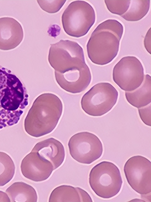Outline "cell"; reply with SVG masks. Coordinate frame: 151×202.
Segmentation results:
<instances>
[{"label":"cell","mask_w":151,"mask_h":202,"mask_svg":"<svg viewBox=\"0 0 151 202\" xmlns=\"http://www.w3.org/2000/svg\"><path fill=\"white\" fill-rule=\"evenodd\" d=\"M37 0L40 8L43 10L50 13L58 12L63 6L66 0Z\"/></svg>","instance_id":"ffe728a7"},{"label":"cell","mask_w":151,"mask_h":202,"mask_svg":"<svg viewBox=\"0 0 151 202\" xmlns=\"http://www.w3.org/2000/svg\"><path fill=\"white\" fill-rule=\"evenodd\" d=\"M108 10L111 13L121 16L128 10L131 0H105Z\"/></svg>","instance_id":"d6986e66"},{"label":"cell","mask_w":151,"mask_h":202,"mask_svg":"<svg viewBox=\"0 0 151 202\" xmlns=\"http://www.w3.org/2000/svg\"><path fill=\"white\" fill-rule=\"evenodd\" d=\"M118 92L108 82H100L93 86L83 96L81 108L87 114L102 116L109 111L116 104Z\"/></svg>","instance_id":"52a82bcc"},{"label":"cell","mask_w":151,"mask_h":202,"mask_svg":"<svg viewBox=\"0 0 151 202\" xmlns=\"http://www.w3.org/2000/svg\"><path fill=\"white\" fill-rule=\"evenodd\" d=\"M23 37L22 27L17 20L8 17L0 18V49L9 50L16 48Z\"/></svg>","instance_id":"7c38bea8"},{"label":"cell","mask_w":151,"mask_h":202,"mask_svg":"<svg viewBox=\"0 0 151 202\" xmlns=\"http://www.w3.org/2000/svg\"><path fill=\"white\" fill-rule=\"evenodd\" d=\"M15 169L11 157L6 153L0 152V186L4 185L12 180Z\"/></svg>","instance_id":"ac0fdd59"},{"label":"cell","mask_w":151,"mask_h":202,"mask_svg":"<svg viewBox=\"0 0 151 202\" xmlns=\"http://www.w3.org/2000/svg\"><path fill=\"white\" fill-rule=\"evenodd\" d=\"M70 154L80 163L90 164L101 156L103 147L101 141L95 134L87 132L78 133L68 141Z\"/></svg>","instance_id":"ba28073f"},{"label":"cell","mask_w":151,"mask_h":202,"mask_svg":"<svg viewBox=\"0 0 151 202\" xmlns=\"http://www.w3.org/2000/svg\"><path fill=\"white\" fill-rule=\"evenodd\" d=\"M10 200L7 194L0 190V202H10Z\"/></svg>","instance_id":"603a6c76"},{"label":"cell","mask_w":151,"mask_h":202,"mask_svg":"<svg viewBox=\"0 0 151 202\" xmlns=\"http://www.w3.org/2000/svg\"><path fill=\"white\" fill-rule=\"evenodd\" d=\"M96 13L92 6L83 1L71 3L62 17L63 29L68 35L80 37L86 35L94 24Z\"/></svg>","instance_id":"8992f818"},{"label":"cell","mask_w":151,"mask_h":202,"mask_svg":"<svg viewBox=\"0 0 151 202\" xmlns=\"http://www.w3.org/2000/svg\"><path fill=\"white\" fill-rule=\"evenodd\" d=\"M5 192L11 202H37L38 196L35 189L31 185L22 182L13 183Z\"/></svg>","instance_id":"2e32d148"},{"label":"cell","mask_w":151,"mask_h":202,"mask_svg":"<svg viewBox=\"0 0 151 202\" xmlns=\"http://www.w3.org/2000/svg\"><path fill=\"white\" fill-rule=\"evenodd\" d=\"M124 30L116 20L107 19L92 32L86 45L88 55L93 63L100 65L111 63L117 55Z\"/></svg>","instance_id":"6da1fadb"},{"label":"cell","mask_w":151,"mask_h":202,"mask_svg":"<svg viewBox=\"0 0 151 202\" xmlns=\"http://www.w3.org/2000/svg\"><path fill=\"white\" fill-rule=\"evenodd\" d=\"M48 60L55 73H63L77 71L88 66L82 48L75 42L61 40L50 44Z\"/></svg>","instance_id":"277c9868"},{"label":"cell","mask_w":151,"mask_h":202,"mask_svg":"<svg viewBox=\"0 0 151 202\" xmlns=\"http://www.w3.org/2000/svg\"><path fill=\"white\" fill-rule=\"evenodd\" d=\"M89 183L91 189L99 197L112 198L120 192L123 184L119 169L114 163L103 161L91 169Z\"/></svg>","instance_id":"5b68a950"},{"label":"cell","mask_w":151,"mask_h":202,"mask_svg":"<svg viewBox=\"0 0 151 202\" xmlns=\"http://www.w3.org/2000/svg\"><path fill=\"white\" fill-rule=\"evenodd\" d=\"M144 45L146 50L151 54V27L148 30L145 37Z\"/></svg>","instance_id":"7402d4cb"},{"label":"cell","mask_w":151,"mask_h":202,"mask_svg":"<svg viewBox=\"0 0 151 202\" xmlns=\"http://www.w3.org/2000/svg\"><path fill=\"white\" fill-rule=\"evenodd\" d=\"M63 104L56 95L45 93L38 96L29 110L24 121L27 133L35 137L51 132L62 114Z\"/></svg>","instance_id":"7a4b0ae2"},{"label":"cell","mask_w":151,"mask_h":202,"mask_svg":"<svg viewBox=\"0 0 151 202\" xmlns=\"http://www.w3.org/2000/svg\"><path fill=\"white\" fill-rule=\"evenodd\" d=\"M20 168L25 178L36 182L47 180L54 170L51 162L32 151L22 159Z\"/></svg>","instance_id":"8fae6325"},{"label":"cell","mask_w":151,"mask_h":202,"mask_svg":"<svg viewBox=\"0 0 151 202\" xmlns=\"http://www.w3.org/2000/svg\"><path fill=\"white\" fill-rule=\"evenodd\" d=\"M150 1L131 0L128 10L121 16L127 21H136L140 20L148 12L150 7Z\"/></svg>","instance_id":"e0dca14e"},{"label":"cell","mask_w":151,"mask_h":202,"mask_svg":"<svg viewBox=\"0 0 151 202\" xmlns=\"http://www.w3.org/2000/svg\"><path fill=\"white\" fill-rule=\"evenodd\" d=\"M151 77L149 74L145 75L141 85L133 91L125 92L127 102L137 108L145 106L151 102Z\"/></svg>","instance_id":"9a60e30c"},{"label":"cell","mask_w":151,"mask_h":202,"mask_svg":"<svg viewBox=\"0 0 151 202\" xmlns=\"http://www.w3.org/2000/svg\"><path fill=\"white\" fill-rule=\"evenodd\" d=\"M49 161L53 165L54 170L63 163L65 157L64 147L60 141L50 138L37 143L32 151Z\"/></svg>","instance_id":"4fadbf2b"},{"label":"cell","mask_w":151,"mask_h":202,"mask_svg":"<svg viewBox=\"0 0 151 202\" xmlns=\"http://www.w3.org/2000/svg\"><path fill=\"white\" fill-rule=\"evenodd\" d=\"M124 171L129 184L135 191L141 194L151 192V162L146 157L136 155L126 162Z\"/></svg>","instance_id":"30bf717a"},{"label":"cell","mask_w":151,"mask_h":202,"mask_svg":"<svg viewBox=\"0 0 151 202\" xmlns=\"http://www.w3.org/2000/svg\"><path fill=\"white\" fill-rule=\"evenodd\" d=\"M49 202H92L89 194L79 187L62 185L55 188L51 192Z\"/></svg>","instance_id":"5bb4252c"},{"label":"cell","mask_w":151,"mask_h":202,"mask_svg":"<svg viewBox=\"0 0 151 202\" xmlns=\"http://www.w3.org/2000/svg\"><path fill=\"white\" fill-rule=\"evenodd\" d=\"M112 78L114 81L123 90L133 91L139 87L144 80L143 66L136 57H124L114 66Z\"/></svg>","instance_id":"9c48e42d"},{"label":"cell","mask_w":151,"mask_h":202,"mask_svg":"<svg viewBox=\"0 0 151 202\" xmlns=\"http://www.w3.org/2000/svg\"><path fill=\"white\" fill-rule=\"evenodd\" d=\"M25 88L10 70L0 65V126L12 125L25 106Z\"/></svg>","instance_id":"3957f363"},{"label":"cell","mask_w":151,"mask_h":202,"mask_svg":"<svg viewBox=\"0 0 151 202\" xmlns=\"http://www.w3.org/2000/svg\"><path fill=\"white\" fill-rule=\"evenodd\" d=\"M138 111L142 121L145 125L151 126V104L138 108Z\"/></svg>","instance_id":"44dd1931"}]
</instances>
